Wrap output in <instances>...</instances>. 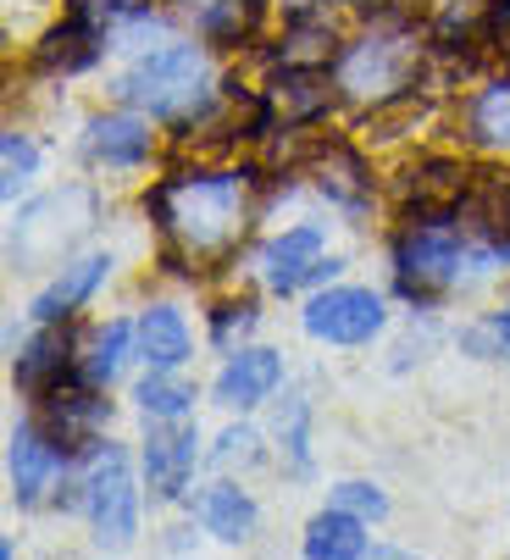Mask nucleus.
Masks as SVG:
<instances>
[{
  "label": "nucleus",
  "instance_id": "obj_14",
  "mask_svg": "<svg viewBox=\"0 0 510 560\" xmlns=\"http://www.w3.org/2000/svg\"><path fill=\"white\" fill-rule=\"evenodd\" d=\"M83 144H90V162H101V167H139L150 155V128L139 117L117 112V117H95Z\"/></svg>",
  "mask_w": 510,
  "mask_h": 560
},
{
  "label": "nucleus",
  "instance_id": "obj_20",
  "mask_svg": "<svg viewBox=\"0 0 510 560\" xmlns=\"http://www.w3.org/2000/svg\"><path fill=\"white\" fill-rule=\"evenodd\" d=\"M101 39V28H90L83 18H72L67 28H56L45 45H39V67H50V72H78V67H90L95 61V45Z\"/></svg>",
  "mask_w": 510,
  "mask_h": 560
},
{
  "label": "nucleus",
  "instance_id": "obj_29",
  "mask_svg": "<svg viewBox=\"0 0 510 560\" xmlns=\"http://www.w3.org/2000/svg\"><path fill=\"white\" fill-rule=\"evenodd\" d=\"M250 323H255V305H228V311H222V316H217V339H228V334H233V328H239V334H244V328H250Z\"/></svg>",
  "mask_w": 510,
  "mask_h": 560
},
{
  "label": "nucleus",
  "instance_id": "obj_31",
  "mask_svg": "<svg viewBox=\"0 0 510 560\" xmlns=\"http://www.w3.org/2000/svg\"><path fill=\"white\" fill-rule=\"evenodd\" d=\"M499 339L510 345V300H505V311H499Z\"/></svg>",
  "mask_w": 510,
  "mask_h": 560
},
{
  "label": "nucleus",
  "instance_id": "obj_15",
  "mask_svg": "<svg viewBox=\"0 0 510 560\" xmlns=\"http://www.w3.org/2000/svg\"><path fill=\"white\" fill-rule=\"evenodd\" d=\"M112 272V256H83V261H72V267H61V278L34 300V316L39 323H61V316H72L83 300L95 294V283Z\"/></svg>",
  "mask_w": 510,
  "mask_h": 560
},
{
  "label": "nucleus",
  "instance_id": "obj_12",
  "mask_svg": "<svg viewBox=\"0 0 510 560\" xmlns=\"http://www.w3.org/2000/svg\"><path fill=\"white\" fill-rule=\"evenodd\" d=\"M139 361L150 372H178L189 361V328L173 305H150L139 316Z\"/></svg>",
  "mask_w": 510,
  "mask_h": 560
},
{
  "label": "nucleus",
  "instance_id": "obj_2",
  "mask_svg": "<svg viewBox=\"0 0 510 560\" xmlns=\"http://www.w3.org/2000/svg\"><path fill=\"white\" fill-rule=\"evenodd\" d=\"M416 78H421V39L410 28H378L345 45L333 84L361 106H394L416 95Z\"/></svg>",
  "mask_w": 510,
  "mask_h": 560
},
{
  "label": "nucleus",
  "instance_id": "obj_7",
  "mask_svg": "<svg viewBox=\"0 0 510 560\" xmlns=\"http://www.w3.org/2000/svg\"><path fill=\"white\" fill-rule=\"evenodd\" d=\"M195 444H200L195 428H161V433H150V444H144V477H150L155 500H178L189 489Z\"/></svg>",
  "mask_w": 510,
  "mask_h": 560
},
{
  "label": "nucleus",
  "instance_id": "obj_13",
  "mask_svg": "<svg viewBox=\"0 0 510 560\" xmlns=\"http://www.w3.org/2000/svg\"><path fill=\"white\" fill-rule=\"evenodd\" d=\"M461 128L477 150H510V78L472 90V101L461 106Z\"/></svg>",
  "mask_w": 510,
  "mask_h": 560
},
{
  "label": "nucleus",
  "instance_id": "obj_25",
  "mask_svg": "<svg viewBox=\"0 0 510 560\" xmlns=\"http://www.w3.org/2000/svg\"><path fill=\"white\" fill-rule=\"evenodd\" d=\"M150 12V0H72V18H83L90 28H117V23H134Z\"/></svg>",
  "mask_w": 510,
  "mask_h": 560
},
{
  "label": "nucleus",
  "instance_id": "obj_6",
  "mask_svg": "<svg viewBox=\"0 0 510 560\" xmlns=\"http://www.w3.org/2000/svg\"><path fill=\"white\" fill-rule=\"evenodd\" d=\"M378 328H383V300L356 283H338L305 305V334L327 345H367Z\"/></svg>",
  "mask_w": 510,
  "mask_h": 560
},
{
  "label": "nucleus",
  "instance_id": "obj_18",
  "mask_svg": "<svg viewBox=\"0 0 510 560\" xmlns=\"http://www.w3.org/2000/svg\"><path fill=\"white\" fill-rule=\"evenodd\" d=\"M316 173H322V195H333L338 206H361L372 195V173H367V162L350 144H327Z\"/></svg>",
  "mask_w": 510,
  "mask_h": 560
},
{
  "label": "nucleus",
  "instance_id": "obj_23",
  "mask_svg": "<svg viewBox=\"0 0 510 560\" xmlns=\"http://www.w3.org/2000/svg\"><path fill=\"white\" fill-rule=\"evenodd\" d=\"M255 18H262V0H206V34L222 45H239Z\"/></svg>",
  "mask_w": 510,
  "mask_h": 560
},
{
  "label": "nucleus",
  "instance_id": "obj_17",
  "mask_svg": "<svg viewBox=\"0 0 510 560\" xmlns=\"http://www.w3.org/2000/svg\"><path fill=\"white\" fill-rule=\"evenodd\" d=\"M200 522H206L222 544H244V538L255 533V500H250L244 489H233V483H217V489H206V500H200Z\"/></svg>",
  "mask_w": 510,
  "mask_h": 560
},
{
  "label": "nucleus",
  "instance_id": "obj_21",
  "mask_svg": "<svg viewBox=\"0 0 510 560\" xmlns=\"http://www.w3.org/2000/svg\"><path fill=\"white\" fill-rule=\"evenodd\" d=\"M61 372H67V339H61V334H39V339L18 355V383H23L28 394L56 388Z\"/></svg>",
  "mask_w": 510,
  "mask_h": 560
},
{
  "label": "nucleus",
  "instance_id": "obj_19",
  "mask_svg": "<svg viewBox=\"0 0 510 560\" xmlns=\"http://www.w3.org/2000/svg\"><path fill=\"white\" fill-rule=\"evenodd\" d=\"M305 555H327V560H345V555H367V533H361V516H350V511H322L316 522H311V533H305Z\"/></svg>",
  "mask_w": 510,
  "mask_h": 560
},
{
  "label": "nucleus",
  "instance_id": "obj_9",
  "mask_svg": "<svg viewBox=\"0 0 510 560\" xmlns=\"http://www.w3.org/2000/svg\"><path fill=\"white\" fill-rule=\"evenodd\" d=\"M333 90L322 67H283V78L267 95V117H283V122H311L333 106Z\"/></svg>",
  "mask_w": 510,
  "mask_h": 560
},
{
  "label": "nucleus",
  "instance_id": "obj_26",
  "mask_svg": "<svg viewBox=\"0 0 510 560\" xmlns=\"http://www.w3.org/2000/svg\"><path fill=\"white\" fill-rule=\"evenodd\" d=\"M34 167H39V150H34V139L28 133H7V195H18L28 178H34Z\"/></svg>",
  "mask_w": 510,
  "mask_h": 560
},
{
  "label": "nucleus",
  "instance_id": "obj_24",
  "mask_svg": "<svg viewBox=\"0 0 510 560\" xmlns=\"http://www.w3.org/2000/svg\"><path fill=\"white\" fill-rule=\"evenodd\" d=\"M128 345H134V328H128V323H112V328H101V339H95V355L83 361V377H90V383H112V377L123 372V361H128Z\"/></svg>",
  "mask_w": 510,
  "mask_h": 560
},
{
  "label": "nucleus",
  "instance_id": "obj_4",
  "mask_svg": "<svg viewBox=\"0 0 510 560\" xmlns=\"http://www.w3.org/2000/svg\"><path fill=\"white\" fill-rule=\"evenodd\" d=\"M200 84H206V50L200 45H166V50H150L123 78V101H134L155 117H173V112L200 101Z\"/></svg>",
  "mask_w": 510,
  "mask_h": 560
},
{
  "label": "nucleus",
  "instance_id": "obj_10",
  "mask_svg": "<svg viewBox=\"0 0 510 560\" xmlns=\"http://www.w3.org/2000/svg\"><path fill=\"white\" fill-rule=\"evenodd\" d=\"M56 460H61L56 433H39L34 422H23V428L12 433V494H18L23 505H34V500L45 494Z\"/></svg>",
  "mask_w": 510,
  "mask_h": 560
},
{
  "label": "nucleus",
  "instance_id": "obj_27",
  "mask_svg": "<svg viewBox=\"0 0 510 560\" xmlns=\"http://www.w3.org/2000/svg\"><path fill=\"white\" fill-rule=\"evenodd\" d=\"M333 505H338V511H350V516H361V522H367V516H383V511H389V500H383V494H378L372 483H338Z\"/></svg>",
  "mask_w": 510,
  "mask_h": 560
},
{
  "label": "nucleus",
  "instance_id": "obj_8",
  "mask_svg": "<svg viewBox=\"0 0 510 560\" xmlns=\"http://www.w3.org/2000/svg\"><path fill=\"white\" fill-rule=\"evenodd\" d=\"M278 377H283V361L273 350H239L222 366V377H217V399L233 406V411H250V406H262V399L278 388Z\"/></svg>",
  "mask_w": 510,
  "mask_h": 560
},
{
  "label": "nucleus",
  "instance_id": "obj_22",
  "mask_svg": "<svg viewBox=\"0 0 510 560\" xmlns=\"http://www.w3.org/2000/svg\"><path fill=\"white\" fill-rule=\"evenodd\" d=\"M189 399H195V388L178 383V377H166V372H150V377L139 383V406H144V417H161V422H178V417L189 411Z\"/></svg>",
  "mask_w": 510,
  "mask_h": 560
},
{
  "label": "nucleus",
  "instance_id": "obj_1",
  "mask_svg": "<svg viewBox=\"0 0 510 560\" xmlns=\"http://www.w3.org/2000/svg\"><path fill=\"white\" fill-rule=\"evenodd\" d=\"M161 238L184 261H211L228 256L244 228H250V178L239 173H178L161 178L144 195Z\"/></svg>",
  "mask_w": 510,
  "mask_h": 560
},
{
  "label": "nucleus",
  "instance_id": "obj_11",
  "mask_svg": "<svg viewBox=\"0 0 510 560\" xmlns=\"http://www.w3.org/2000/svg\"><path fill=\"white\" fill-rule=\"evenodd\" d=\"M322 267V228H289L283 238H273V245L262 250V272H267V283L273 289H294V283H305L311 272Z\"/></svg>",
  "mask_w": 510,
  "mask_h": 560
},
{
  "label": "nucleus",
  "instance_id": "obj_3",
  "mask_svg": "<svg viewBox=\"0 0 510 560\" xmlns=\"http://www.w3.org/2000/svg\"><path fill=\"white\" fill-rule=\"evenodd\" d=\"M394 278L410 300H433L461 278V233L444 211H416L394 238Z\"/></svg>",
  "mask_w": 510,
  "mask_h": 560
},
{
  "label": "nucleus",
  "instance_id": "obj_28",
  "mask_svg": "<svg viewBox=\"0 0 510 560\" xmlns=\"http://www.w3.org/2000/svg\"><path fill=\"white\" fill-rule=\"evenodd\" d=\"M217 460H222V466H233V460H255V433H250V428H233V433H222V450H217Z\"/></svg>",
  "mask_w": 510,
  "mask_h": 560
},
{
  "label": "nucleus",
  "instance_id": "obj_5",
  "mask_svg": "<svg viewBox=\"0 0 510 560\" xmlns=\"http://www.w3.org/2000/svg\"><path fill=\"white\" fill-rule=\"evenodd\" d=\"M83 505H90L101 538L112 544H128L139 533V494H134V471H128V455L117 444H101L95 460H90V477H83Z\"/></svg>",
  "mask_w": 510,
  "mask_h": 560
},
{
  "label": "nucleus",
  "instance_id": "obj_16",
  "mask_svg": "<svg viewBox=\"0 0 510 560\" xmlns=\"http://www.w3.org/2000/svg\"><path fill=\"white\" fill-rule=\"evenodd\" d=\"M466 184H472V173L455 162V155H433V162H421V167L410 173L405 200H410L416 211H450V206L466 195Z\"/></svg>",
  "mask_w": 510,
  "mask_h": 560
},
{
  "label": "nucleus",
  "instance_id": "obj_30",
  "mask_svg": "<svg viewBox=\"0 0 510 560\" xmlns=\"http://www.w3.org/2000/svg\"><path fill=\"white\" fill-rule=\"evenodd\" d=\"M494 34L510 39V0H499V7H494Z\"/></svg>",
  "mask_w": 510,
  "mask_h": 560
}]
</instances>
